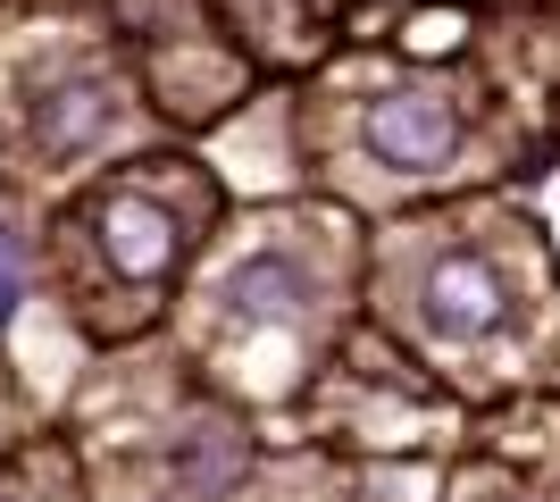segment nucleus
Listing matches in <instances>:
<instances>
[{
  "instance_id": "obj_5",
  "label": "nucleus",
  "mask_w": 560,
  "mask_h": 502,
  "mask_svg": "<svg viewBox=\"0 0 560 502\" xmlns=\"http://www.w3.org/2000/svg\"><path fill=\"white\" fill-rule=\"evenodd\" d=\"M302 302H310V293H302V260H284V252L252 260V268L226 285V311H234V318H293Z\"/></svg>"
},
{
  "instance_id": "obj_4",
  "label": "nucleus",
  "mask_w": 560,
  "mask_h": 502,
  "mask_svg": "<svg viewBox=\"0 0 560 502\" xmlns=\"http://www.w3.org/2000/svg\"><path fill=\"white\" fill-rule=\"evenodd\" d=\"M101 126H109V84H50L34 101V135L50 151H84Z\"/></svg>"
},
{
  "instance_id": "obj_3",
  "label": "nucleus",
  "mask_w": 560,
  "mask_h": 502,
  "mask_svg": "<svg viewBox=\"0 0 560 502\" xmlns=\"http://www.w3.org/2000/svg\"><path fill=\"white\" fill-rule=\"evenodd\" d=\"M101 243H109V260L126 268L135 285L167 277V260H176V226H167V210H151V201H101Z\"/></svg>"
},
{
  "instance_id": "obj_2",
  "label": "nucleus",
  "mask_w": 560,
  "mask_h": 502,
  "mask_svg": "<svg viewBox=\"0 0 560 502\" xmlns=\"http://www.w3.org/2000/svg\"><path fill=\"white\" fill-rule=\"evenodd\" d=\"M502 311H511V302H502L486 260H444L427 277V327L435 335H493Z\"/></svg>"
},
{
  "instance_id": "obj_1",
  "label": "nucleus",
  "mask_w": 560,
  "mask_h": 502,
  "mask_svg": "<svg viewBox=\"0 0 560 502\" xmlns=\"http://www.w3.org/2000/svg\"><path fill=\"white\" fill-rule=\"evenodd\" d=\"M452 135H460V118L435 93H385L369 109V151L394 160V167H435L452 151Z\"/></svg>"
}]
</instances>
